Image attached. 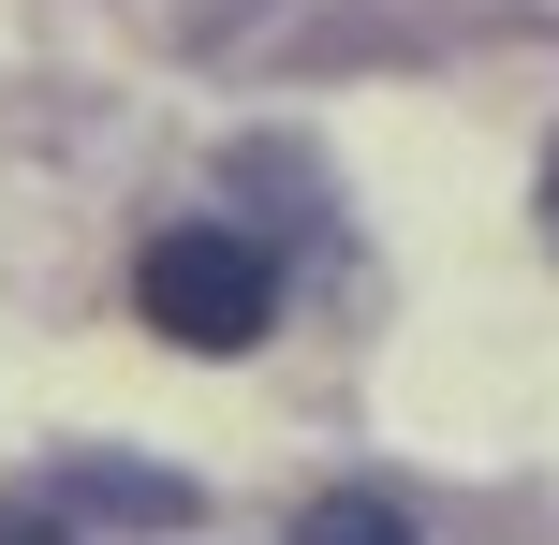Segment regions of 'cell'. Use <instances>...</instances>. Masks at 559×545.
<instances>
[{
    "instance_id": "3957f363",
    "label": "cell",
    "mask_w": 559,
    "mask_h": 545,
    "mask_svg": "<svg viewBox=\"0 0 559 545\" xmlns=\"http://www.w3.org/2000/svg\"><path fill=\"white\" fill-rule=\"evenodd\" d=\"M531 222H545V251H559V147H545V192H531Z\"/></svg>"
},
{
    "instance_id": "7a4b0ae2",
    "label": "cell",
    "mask_w": 559,
    "mask_h": 545,
    "mask_svg": "<svg viewBox=\"0 0 559 545\" xmlns=\"http://www.w3.org/2000/svg\"><path fill=\"white\" fill-rule=\"evenodd\" d=\"M295 545H413V517H383V501H309Z\"/></svg>"
},
{
    "instance_id": "6da1fadb",
    "label": "cell",
    "mask_w": 559,
    "mask_h": 545,
    "mask_svg": "<svg viewBox=\"0 0 559 545\" xmlns=\"http://www.w3.org/2000/svg\"><path fill=\"white\" fill-rule=\"evenodd\" d=\"M133 310L163 324L177 354H251L265 324H280V251L236 236V222H177V236H147Z\"/></svg>"
},
{
    "instance_id": "277c9868",
    "label": "cell",
    "mask_w": 559,
    "mask_h": 545,
    "mask_svg": "<svg viewBox=\"0 0 559 545\" xmlns=\"http://www.w3.org/2000/svg\"><path fill=\"white\" fill-rule=\"evenodd\" d=\"M0 545H59V531H0Z\"/></svg>"
}]
</instances>
